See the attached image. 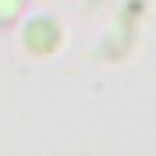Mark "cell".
I'll return each instance as SVG.
<instances>
[{
	"label": "cell",
	"instance_id": "2",
	"mask_svg": "<svg viewBox=\"0 0 156 156\" xmlns=\"http://www.w3.org/2000/svg\"><path fill=\"white\" fill-rule=\"evenodd\" d=\"M21 11H25V0H0V29H4V25H11Z\"/></svg>",
	"mask_w": 156,
	"mask_h": 156
},
{
	"label": "cell",
	"instance_id": "1",
	"mask_svg": "<svg viewBox=\"0 0 156 156\" xmlns=\"http://www.w3.org/2000/svg\"><path fill=\"white\" fill-rule=\"evenodd\" d=\"M25 43H29V50H36V53H53V50L60 46V25L53 14H36V18L25 25Z\"/></svg>",
	"mask_w": 156,
	"mask_h": 156
}]
</instances>
